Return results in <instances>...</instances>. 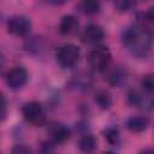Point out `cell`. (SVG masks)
Masks as SVG:
<instances>
[{
	"label": "cell",
	"instance_id": "obj_1",
	"mask_svg": "<svg viewBox=\"0 0 154 154\" xmlns=\"http://www.w3.org/2000/svg\"><path fill=\"white\" fill-rule=\"evenodd\" d=\"M120 40L132 57L143 59L148 57L154 43V30L150 25L137 22L123 29Z\"/></svg>",
	"mask_w": 154,
	"mask_h": 154
},
{
	"label": "cell",
	"instance_id": "obj_2",
	"mask_svg": "<svg viewBox=\"0 0 154 154\" xmlns=\"http://www.w3.org/2000/svg\"><path fill=\"white\" fill-rule=\"evenodd\" d=\"M112 61V54L107 46L95 45L88 53V64L89 66L97 72H105L109 67Z\"/></svg>",
	"mask_w": 154,
	"mask_h": 154
},
{
	"label": "cell",
	"instance_id": "obj_3",
	"mask_svg": "<svg viewBox=\"0 0 154 154\" xmlns=\"http://www.w3.org/2000/svg\"><path fill=\"white\" fill-rule=\"evenodd\" d=\"M79 48L73 43L61 45L55 52V59L58 64L64 69L75 67L79 61Z\"/></svg>",
	"mask_w": 154,
	"mask_h": 154
},
{
	"label": "cell",
	"instance_id": "obj_4",
	"mask_svg": "<svg viewBox=\"0 0 154 154\" xmlns=\"http://www.w3.org/2000/svg\"><path fill=\"white\" fill-rule=\"evenodd\" d=\"M22 114L26 123L32 126H42L47 122V116L43 106L37 101H29L23 105Z\"/></svg>",
	"mask_w": 154,
	"mask_h": 154
},
{
	"label": "cell",
	"instance_id": "obj_5",
	"mask_svg": "<svg viewBox=\"0 0 154 154\" xmlns=\"http://www.w3.org/2000/svg\"><path fill=\"white\" fill-rule=\"evenodd\" d=\"M128 102L142 111H152L154 108V94L144 90L131 89L128 93Z\"/></svg>",
	"mask_w": 154,
	"mask_h": 154
},
{
	"label": "cell",
	"instance_id": "obj_6",
	"mask_svg": "<svg viewBox=\"0 0 154 154\" xmlns=\"http://www.w3.org/2000/svg\"><path fill=\"white\" fill-rule=\"evenodd\" d=\"M31 26H32V24H31L30 18H28L26 16H23V14L12 16L7 20V31L14 36L23 37V36L29 35Z\"/></svg>",
	"mask_w": 154,
	"mask_h": 154
},
{
	"label": "cell",
	"instance_id": "obj_7",
	"mask_svg": "<svg viewBox=\"0 0 154 154\" xmlns=\"http://www.w3.org/2000/svg\"><path fill=\"white\" fill-rule=\"evenodd\" d=\"M5 79H6L7 85L11 89L18 90L25 85V83L28 81V72L24 67L16 66V67H12L11 70L7 71Z\"/></svg>",
	"mask_w": 154,
	"mask_h": 154
},
{
	"label": "cell",
	"instance_id": "obj_8",
	"mask_svg": "<svg viewBox=\"0 0 154 154\" xmlns=\"http://www.w3.org/2000/svg\"><path fill=\"white\" fill-rule=\"evenodd\" d=\"M103 36H105L103 29L95 23L87 24L81 32L82 42L87 45H99V42L102 41Z\"/></svg>",
	"mask_w": 154,
	"mask_h": 154
},
{
	"label": "cell",
	"instance_id": "obj_9",
	"mask_svg": "<svg viewBox=\"0 0 154 154\" xmlns=\"http://www.w3.org/2000/svg\"><path fill=\"white\" fill-rule=\"evenodd\" d=\"M47 132L51 137L52 141H54L57 144L59 143H65L67 140L71 137V130L67 125L59 123V122H53L48 125Z\"/></svg>",
	"mask_w": 154,
	"mask_h": 154
},
{
	"label": "cell",
	"instance_id": "obj_10",
	"mask_svg": "<svg viewBox=\"0 0 154 154\" xmlns=\"http://www.w3.org/2000/svg\"><path fill=\"white\" fill-rule=\"evenodd\" d=\"M129 77V72L123 66H114L112 69H107V81L113 87H122L126 83Z\"/></svg>",
	"mask_w": 154,
	"mask_h": 154
},
{
	"label": "cell",
	"instance_id": "obj_11",
	"mask_svg": "<svg viewBox=\"0 0 154 154\" xmlns=\"http://www.w3.org/2000/svg\"><path fill=\"white\" fill-rule=\"evenodd\" d=\"M149 124H150V119L144 114L131 116L125 122L126 129L130 130L131 132H143L144 130L148 129Z\"/></svg>",
	"mask_w": 154,
	"mask_h": 154
},
{
	"label": "cell",
	"instance_id": "obj_12",
	"mask_svg": "<svg viewBox=\"0 0 154 154\" xmlns=\"http://www.w3.org/2000/svg\"><path fill=\"white\" fill-rule=\"evenodd\" d=\"M78 26H79L78 19L73 14H66L61 18L59 23V31L61 35L69 36V35L75 34L78 30Z\"/></svg>",
	"mask_w": 154,
	"mask_h": 154
},
{
	"label": "cell",
	"instance_id": "obj_13",
	"mask_svg": "<svg viewBox=\"0 0 154 154\" xmlns=\"http://www.w3.org/2000/svg\"><path fill=\"white\" fill-rule=\"evenodd\" d=\"M70 85L72 89L78 91H85L91 88L93 85V78L88 72H81L78 75H75L70 82Z\"/></svg>",
	"mask_w": 154,
	"mask_h": 154
},
{
	"label": "cell",
	"instance_id": "obj_14",
	"mask_svg": "<svg viewBox=\"0 0 154 154\" xmlns=\"http://www.w3.org/2000/svg\"><path fill=\"white\" fill-rule=\"evenodd\" d=\"M78 10L87 16H95L100 12L101 5L99 0H81L78 4Z\"/></svg>",
	"mask_w": 154,
	"mask_h": 154
},
{
	"label": "cell",
	"instance_id": "obj_15",
	"mask_svg": "<svg viewBox=\"0 0 154 154\" xmlns=\"http://www.w3.org/2000/svg\"><path fill=\"white\" fill-rule=\"evenodd\" d=\"M97 146V141L96 138L91 135V134H83L78 141V148L79 150L84 152V153H91L96 149Z\"/></svg>",
	"mask_w": 154,
	"mask_h": 154
},
{
	"label": "cell",
	"instance_id": "obj_16",
	"mask_svg": "<svg viewBox=\"0 0 154 154\" xmlns=\"http://www.w3.org/2000/svg\"><path fill=\"white\" fill-rule=\"evenodd\" d=\"M94 100L96 102V105L101 108V109H109L112 106V95L108 90L106 89H100L95 93Z\"/></svg>",
	"mask_w": 154,
	"mask_h": 154
},
{
	"label": "cell",
	"instance_id": "obj_17",
	"mask_svg": "<svg viewBox=\"0 0 154 154\" xmlns=\"http://www.w3.org/2000/svg\"><path fill=\"white\" fill-rule=\"evenodd\" d=\"M103 137L106 138V141L108 142L109 146H119L120 143V134L119 130L114 126H107L103 130Z\"/></svg>",
	"mask_w": 154,
	"mask_h": 154
},
{
	"label": "cell",
	"instance_id": "obj_18",
	"mask_svg": "<svg viewBox=\"0 0 154 154\" xmlns=\"http://www.w3.org/2000/svg\"><path fill=\"white\" fill-rule=\"evenodd\" d=\"M141 87L142 90L154 94V73H147L141 79Z\"/></svg>",
	"mask_w": 154,
	"mask_h": 154
},
{
	"label": "cell",
	"instance_id": "obj_19",
	"mask_svg": "<svg viewBox=\"0 0 154 154\" xmlns=\"http://www.w3.org/2000/svg\"><path fill=\"white\" fill-rule=\"evenodd\" d=\"M136 0H114V8L118 12H126L134 5Z\"/></svg>",
	"mask_w": 154,
	"mask_h": 154
},
{
	"label": "cell",
	"instance_id": "obj_20",
	"mask_svg": "<svg viewBox=\"0 0 154 154\" xmlns=\"http://www.w3.org/2000/svg\"><path fill=\"white\" fill-rule=\"evenodd\" d=\"M54 144H57L54 141L52 140H46V141H42L41 144H40V150L43 152V153H47V152H53L54 150Z\"/></svg>",
	"mask_w": 154,
	"mask_h": 154
},
{
	"label": "cell",
	"instance_id": "obj_21",
	"mask_svg": "<svg viewBox=\"0 0 154 154\" xmlns=\"http://www.w3.org/2000/svg\"><path fill=\"white\" fill-rule=\"evenodd\" d=\"M11 152H12L13 154H29V153H31L32 150H31L30 147H28V146H25V144H16V146L12 148Z\"/></svg>",
	"mask_w": 154,
	"mask_h": 154
},
{
	"label": "cell",
	"instance_id": "obj_22",
	"mask_svg": "<svg viewBox=\"0 0 154 154\" xmlns=\"http://www.w3.org/2000/svg\"><path fill=\"white\" fill-rule=\"evenodd\" d=\"M1 120H5V117H6V109H7V102H6V99L4 95H1Z\"/></svg>",
	"mask_w": 154,
	"mask_h": 154
},
{
	"label": "cell",
	"instance_id": "obj_23",
	"mask_svg": "<svg viewBox=\"0 0 154 154\" xmlns=\"http://www.w3.org/2000/svg\"><path fill=\"white\" fill-rule=\"evenodd\" d=\"M61 1H65V0H61Z\"/></svg>",
	"mask_w": 154,
	"mask_h": 154
},
{
	"label": "cell",
	"instance_id": "obj_24",
	"mask_svg": "<svg viewBox=\"0 0 154 154\" xmlns=\"http://www.w3.org/2000/svg\"><path fill=\"white\" fill-rule=\"evenodd\" d=\"M144 1H146V0H144Z\"/></svg>",
	"mask_w": 154,
	"mask_h": 154
}]
</instances>
